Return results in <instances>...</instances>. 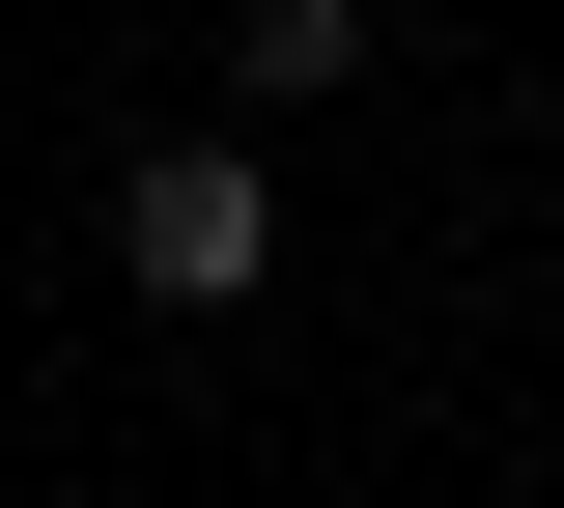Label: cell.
<instances>
[{"label": "cell", "mask_w": 564, "mask_h": 508, "mask_svg": "<svg viewBox=\"0 0 564 508\" xmlns=\"http://www.w3.org/2000/svg\"><path fill=\"white\" fill-rule=\"evenodd\" d=\"M113 283H141V311H254V283H282V170H254V142H141V170H113Z\"/></svg>", "instance_id": "1"}, {"label": "cell", "mask_w": 564, "mask_h": 508, "mask_svg": "<svg viewBox=\"0 0 564 508\" xmlns=\"http://www.w3.org/2000/svg\"><path fill=\"white\" fill-rule=\"evenodd\" d=\"M226 85H254V114H311V85H367V0H226Z\"/></svg>", "instance_id": "2"}]
</instances>
